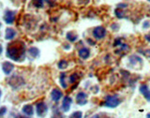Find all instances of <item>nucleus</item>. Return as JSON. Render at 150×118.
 Instances as JSON below:
<instances>
[{
    "mask_svg": "<svg viewBox=\"0 0 150 118\" xmlns=\"http://www.w3.org/2000/svg\"><path fill=\"white\" fill-rule=\"evenodd\" d=\"M71 103H72L71 98L69 97V96L65 97L63 101H62V110H63V112H69V109H70V106H71Z\"/></svg>",
    "mask_w": 150,
    "mask_h": 118,
    "instance_id": "1a4fd4ad",
    "label": "nucleus"
},
{
    "mask_svg": "<svg viewBox=\"0 0 150 118\" xmlns=\"http://www.w3.org/2000/svg\"><path fill=\"white\" fill-rule=\"evenodd\" d=\"M68 66H69V63H68L66 60H61L60 62L58 63V68H59L60 69H67V68H68Z\"/></svg>",
    "mask_w": 150,
    "mask_h": 118,
    "instance_id": "aec40b11",
    "label": "nucleus"
},
{
    "mask_svg": "<svg viewBox=\"0 0 150 118\" xmlns=\"http://www.w3.org/2000/svg\"><path fill=\"white\" fill-rule=\"evenodd\" d=\"M145 40H146L148 42H150V32L148 33V34H147L146 36H145Z\"/></svg>",
    "mask_w": 150,
    "mask_h": 118,
    "instance_id": "a878e982",
    "label": "nucleus"
},
{
    "mask_svg": "<svg viewBox=\"0 0 150 118\" xmlns=\"http://www.w3.org/2000/svg\"><path fill=\"white\" fill-rule=\"evenodd\" d=\"M23 112L27 116H32L34 114V109L32 105H25L23 107Z\"/></svg>",
    "mask_w": 150,
    "mask_h": 118,
    "instance_id": "4468645a",
    "label": "nucleus"
},
{
    "mask_svg": "<svg viewBox=\"0 0 150 118\" xmlns=\"http://www.w3.org/2000/svg\"><path fill=\"white\" fill-rule=\"evenodd\" d=\"M115 15L117 16V18H119V19H123L124 18V11L123 9H120L119 8H117L115 11Z\"/></svg>",
    "mask_w": 150,
    "mask_h": 118,
    "instance_id": "a211bd4d",
    "label": "nucleus"
},
{
    "mask_svg": "<svg viewBox=\"0 0 150 118\" xmlns=\"http://www.w3.org/2000/svg\"><path fill=\"white\" fill-rule=\"evenodd\" d=\"M17 35V33L16 31L13 29V28H11V27H8L6 29V35H5V39L8 40H13L14 37H16Z\"/></svg>",
    "mask_w": 150,
    "mask_h": 118,
    "instance_id": "f8f14e48",
    "label": "nucleus"
},
{
    "mask_svg": "<svg viewBox=\"0 0 150 118\" xmlns=\"http://www.w3.org/2000/svg\"><path fill=\"white\" fill-rule=\"evenodd\" d=\"M65 78H66V74L65 73L61 74V76H60V83H61V85H62L63 88H67L68 85H67V83H66V82H65Z\"/></svg>",
    "mask_w": 150,
    "mask_h": 118,
    "instance_id": "412c9836",
    "label": "nucleus"
},
{
    "mask_svg": "<svg viewBox=\"0 0 150 118\" xmlns=\"http://www.w3.org/2000/svg\"><path fill=\"white\" fill-rule=\"evenodd\" d=\"M76 101H77V104L81 105V106L86 104L87 103V95L83 92L78 93L77 96H76Z\"/></svg>",
    "mask_w": 150,
    "mask_h": 118,
    "instance_id": "6e6552de",
    "label": "nucleus"
},
{
    "mask_svg": "<svg viewBox=\"0 0 150 118\" xmlns=\"http://www.w3.org/2000/svg\"><path fill=\"white\" fill-rule=\"evenodd\" d=\"M62 96H63V94L58 88L53 89V91H52V93H51L52 100H53L54 101H55V102H57L58 100H60V98H62Z\"/></svg>",
    "mask_w": 150,
    "mask_h": 118,
    "instance_id": "9b49d317",
    "label": "nucleus"
},
{
    "mask_svg": "<svg viewBox=\"0 0 150 118\" xmlns=\"http://www.w3.org/2000/svg\"><path fill=\"white\" fill-rule=\"evenodd\" d=\"M2 51H3V50H2V46H1V45H0V54H2Z\"/></svg>",
    "mask_w": 150,
    "mask_h": 118,
    "instance_id": "bb28decb",
    "label": "nucleus"
},
{
    "mask_svg": "<svg viewBox=\"0 0 150 118\" xmlns=\"http://www.w3.org/2000/svg\"><path fill=\"white\" fill-rule=\"evenodd\" d=\"M139 91L144 96L145 100L150 102V89L146 84H141L139 87Z\"/></svg>",
    "mask_w": 150,
    "mask_h": 118,
    "instance_id": "423d86ee",
    "label": "nucleus"
},
{
    "mask_svg": "<svg viewBox=\"0 0 150 118\" xmlns=\"http://www.w3.org/2000/svg\"><path fill=\"white\" fill-rule=\"evenodd\" d=\"M48 111V107L44 102H40L37 105V114L39 116H44Z\"/></svg>",
    "mask_w": 150,
    "mask_h": 118,
    "instance_id": "0eeeda50",
    "label": "nucleus"
},
{
    "mask_svg": "<svg viewBox=\"0 0 150 118\" xmlns=\"http://www.w3.org/2000/svg\"><path fill=\"white\" fill-rule=\"evenodd\" d=\"M78 54L82 59H87L89 57V55H90V50L86 48V47H83V48L79 50Z\"/></svg>",
    "mask_w": 150,
    "mask_h": 118,
    "instance_id": "ddd939ff",
    "label": "nucleus"
},
{
    "mask_svg": "<svg viewBox=\"0 0 150 118\" xmlns=\"http://www.w3.org/2000/svg\"><path fill=\"white\" fill-rule=\"evenodd\" d=\"M79 80V75L77 73H73L69 76V83H75Z\"/></svg>",
    "mask_w": 150,
    "mask_h": 118,
    "instance_id": "6ab92c4d",
    "label": "nucleus"
},
{
    "mask_svg": "<svg viewBox=\"0 0 150 118\" xmlns=\"http://www.w3.org/2000/svg\"><path fill=\"white\" fill-rule=\"evenodd\" d=\"M1 95H2V92H1V90H0V98H1Z\"/></svg>",
    "mask_w": 150,
    "mask_h": 118,
    "instance_id": "cd10ccee",
    "label": "nucleus"
},
{
    "mask_svg": "<svg viewBox=\"0 0 150 118\" xmlns=\"http://www.w3.org/2000/svg\"><path fill=\"white\" fill-rule=\"evenodd\" d=\"M28 52H29L30 55L34 56V57H37V56H39V54H40V50L36 48V47H31Z\"/></svg>",
    "mask_w": 150,
    "mask_h": 118,
    "instance_id": "dca6fc26",
    "label": "nucleus"
},
{
    "mask_svg": "<svg viewBox=\"0 0 150 118\" xmlns=\"http://www.w3.org/2000/svg\"><path fill=\"white\" fill-rule=\"evenodd\" d=\"M80 4H87L89 2V0H78Z\"/></svg>",
    "mask_w": 150,
    "mask_h": 118,
    "instance_id": "393cba45",
    "label": "nucleus"
},
{
    "mask_svg": "<svg viewBox=\"0 0 150 118\" xmlns=\"http://www.w3.org/2000/svg\"><path fill=\"white\" fill-rule=\"evenodd\" d=\"M45 1H49V0H33L32 3L37 8H42L43 7V2Z\"/></svg>",
    "mask_w": 150,
    "mask_h": 118,
    "instance_id": "f3484780",
    "label": "nucleus"
},
{
    "mask_svg": "<svg viewBox=\"0 0 150 118\" xmlns=\"http://www.w3.org/2000/svg\"><path fill=\"white\" fill-rule=\"evenodd\" d=\"M25 54V45L22 41H14L8 44L7 56L13 61H22Z\"/></svg>",
    "mask_w": 150,
    "mask_h": 118,
    "instance_id": "f257e3e1",
    "label": "nucleus"
},
{
    "mask_svg": "<svg viewBox=\"0 0 150 118\" xmlns=\"http://www.w3.org/2000/svg\"><path fill=\"white\" fill-rule=\"evenodd\" d=\"M14 69V65L11 62H8V61H5L2 64V70L5 74L8 75L9 73H11V71Z\"/></svg>",
    "mask_w": 150,
    "mask_h": 118,
    "instance_id": "9d476101",
    "label": "nucleus"
},
{
    "mask_svg": "<svg viewBox=\"0 0 150 118\" xmlns=\"http://www.w3.org/2000/svg\"><path fill=\"white\" fill-rule=\"evenodd\" d=\"M0 27H1V22H0Z\"/></svg>",
    "mask_w": 150,
    "mask_h": 118,
    "instance_id": "c85d7f7f",
    "label": "nucleus"
},
{
    "mask_svg": "<svg viewBox=\"0 0 150 118\" xmlns=\"http://www.w3.org/2000/svg\"><path fill=\"white\" fill-rule=\"evenodd\" d=\"M121 103V100L118 98L116 95L114 96H108L105 100L104 105L108 108H115Z\"/></svg>",
    "mask_w": 150,
    "mask_h": 118,
    "instance_id": "f03ea898",
    "label": "nucleus"
},
{
    "mask_svg": "<svg viewBox=\"0 0 150 118\" xmlns=\"http://www.w3.org/2000/svg\"><path fill=\"white\" fill-rule=\"evenodd\" d=\"M67 39L69 41L74 42V41H76L78 40V35L76 34V33H74V32H69L67 34Z\"/></svg>",
    "mask_w": 150,
    "mask_h": 118,
    "instance_id": "2eb2a0df",
    "label": "nucleus"
},
{
    "mask_svg": "<svg viewBox=\"0 0 150 118\" xmlns=\"http://www.w3.org/2000/svg\"><path fill=\"white\" fill-rule=\"evenodd\" d=\"M15 16H16V11H6V12L4 14V21L8 25H12L13 22L15 21Z\"/></svg>",
    "mask_w": 150,
    "mask_h": 118,
    "instance_id": "39448f33",
    "label": "nucleus"
},
{
    "mask_svg": "<svg viewBox=\"0 0 150 118\" xmlns=\"http://www.w3.org/2000/svg\"><path fill=\"white\" fill-rule=\"evenodd\" d=\"M82 115H83L82 112H75L71 115H70V117H72V118H81Z\"/></svg>",
    "mask_w": 150,
    "mask_h": 118,
    "instance_id": "4be33fe9",
    "label": "nucleus"
},
{
    "mask_svg": "<svg viewBox=\"0 0 150 118\" xmlns=\"http://www.w3.org/2000/svg\"><path fill=\"white\" fill-rule=\"evenodd\" d=\"M148 1H149V2H150V0H148Z\"/></svg>",
    "mask_w": 150,
    "mask_h": 118,
    "instance_id": "c756f323",
    "label": "nucleus"
},
{
    "mask_svg": "<svg viewBox=\"0 0 150 118\" xmlns=\"http://www.w3.org/2000/svg\"><path fill=\"white\" fill-rule=\"evenodd\" d=\"M121 44H122L121 39H116L115 41V44H114V45H115V46H116V45H117V46H120Z\"/></svg>",
    "mask_w": 150,
    "mask_h": 118,
    "instance_id": "b1692460",
    "label": "nucleus"
},
{
    "mask_svg": "<svg viewBox=\"0 0 150 118\" xmlns=\"http://www.w3.org/2000/svg\"><path fill=\"white\" fill-rule=\"evenodd\" d=\"M25 83V81L22 77H19L17 75H14L9 80V84L13 87V88H17V87H20L22 86L23 84Z\"/></svg>",
    "mask_w": 150,
    "mask_h": 118,
    "instance_id": "20e7f679",
    "label": "nucleus"
},
{
    "mask_svg": "<svg viewBox=\"0 0 150 118\" xmlns=\"http://www.w3.org/2000/svg\"><path fill=\"white\" fill-rule=\"evenodd\" d=\"M7 112V109L5 107H2V108H0V117H2Z\"/></svg>",
    "mask_w": 150,
    "mask_h": 118,
    "instance_id": "5701e85b",
    "label": "nucleus"
},
{
    "mask_svg": "<svg viewBox=\"0 0 150 118\" xmlns=\"http://www.w3.org/2000/svg\"><path fill=\"white\" fill-rule=\"evenodd\" d=\"M107 34L106 29L103 26L100 25L97 26L93 29V36L96 40H102Z\"/></svg>",
    "mask_w": 150,
    "mask_h": 118,
    "instance_id": "7ed1b4c3",
    "label": "nucleus"
}]
</instances>
